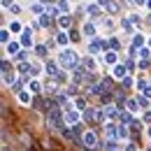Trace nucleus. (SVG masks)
I'll use <instances>...</instances> for the list:
<instances>
[{"instance_id": "1", "label": "nucleus", "mask_w": 151, "mask_h": 151, "mask_svg": "<svg viewBox=\"0 0 151 151\" xmlns=\"http://www.w3.org/2000/svg\"><path fill=\"white\" fill-rule=\"evenodd\" d=\"M58 60H60V65H65L68 70H75L77 65H79V58H77V54L72 49H63L60 56H58Z\"/></svg>"}, {"instance_id": "2", "label": "nucleus", "mask_w": 151, "mask_h": 151, "mask_svg": "<svg viewBox=\"0 0 151 151\" xmlns=\"http://www.w3.org/2000/svg\"><path fill=\"white\" fill-rule=\"evenodd\" d=\"M63 119H65V116L60 114V109L54 107V109H49V112H47V126H49V128H60Z\"/></svg>"}, {"instance_id": "3", "label": "nucleus", "mask_w": 151, "mask_h": 151, "mask_svg": "<svg viewBox=\"0 0 151 151\" xmlns=\"http://www.w3.org/2000/svg\"><path fill=\"white\" fill-rule=\"evenodd\" d=\"M81 147H98V137H95L93 130L81 132Z\"/></svg>"}, {"instance_id": "4", "label": "nucleus", "mask_w": 151, "mask_h": 151, "mask_svg": "<svg viewBox=\"0 0 151 151\" xmlns=\"http://www.w3.org/2000/svg\"><path fill=\"white\" fill-rule=\"evenodd\" d=\"M79 119H81V114H79V109H65V121L70 123V126H75V123H79Z\"/></svg>"}, {"instance_id": "5", "label": "nucleus", "mask_w": 151, "mask_h": 151, "mask_svg": "<svg viewBox=\"0 0 151 151\" xmlns=\"http://www.w3.org/2000/svg\"><path fill=\"white\" fill-rule=\"evenodd\" d=\"M21 47H23L21 42H7V44H5V49H7V54H9V56H17Z\"/></svg>"}, {"instance_id": "6", "label": "nucleus", "mask_w": 151, "mask_h": 151, "mask_svg": "<svg viewBox=\"0 0 151 151\" xmlns=\"http://www.w3.org/2000/svg\"><path fill=\"white\" fill-rule=\"evenodd\" d=\"M126 75H128V65H114V77L116 79H126Z\"/></svg>"}, {"instance_id": "7", "label": "nucleus", "mask_w": 151, "mask_h": 151, "mask_svg": "<svg viewBox=\"0 0 151 151\" xmlns=\"http://www.w3.org/2000/svg\"><path fill=\"white\" fill-rule=\"evenodd\" d=\"M105 135H107L109 139H114V137L119 135V126H116V123H107V126H105Z\"/></svg>"}, {"instance_id": "8", "label": "nucleus", "mask_w": 151, "mask_h": 151, "mask_svg": "<svg viewBox=\"0 0 151 151\" xmlns=\"http://www.w3.org/2000/svg\"><path fill=\"white\" fill-rule=\"evenodd\" d=\"M21 44H23V47H30V44H33V30H30V28L23 30V35H21Z\"/></svg>"}, {"instance_id": "9", "label": "nucleus", "mask_w": 151, "mask_h": 151, "mask_svg": "<svg viewBox=\"0 0 151 151\" xmlns=\"http://www.w3.org/2000/svg\"><path fill=\"white\" fill-rule=\"evenodd\" d=\"M2 84H5V86L14 84V72H9V70H2Z\"/></svg>"}, {"instance_id": "10", "label": "nucleus", "mask_w": 151, "mask_h": 151, "mask_svg": "<svg viewBox=\"0 0 151 151\" xmlns=\"http://www.w3.org/2000/svg\"><path fill=\"white\" fill-rule=\"evenodd\" d=\"M44 70H47V75H49V77H56V75H58V65L54 63V60H49Z\"/></svg>"}, {"instance_id": "11", "label": "nucleus", "mask_w": 151, "mask_h": 151, "mask_svg": "<svg viewBox=\"0 0 151 151\" xmlns=\"http://www.w3.org/2000/svg\"><path fill=\"white\" fill-rule=\"evenodd\" d=\"M28 91H30V93H40V91H42V86H40L37 79H30V84H28Z\"/></svg>"}, {"instance_id": "12", "label": "nucleus", "mask_w": 151, "mask_h": 151, "mask_svg": "<svg viewBox=\"0 0 151 151\" xmlns=\"http://www.w3.org/2000/svg\"><path fill=\"white\" fill-rule=\"evenodd\" d=\"M137 56L142 58V60H147V58L151 56V49H149V47H139V51H137Z\"/></svg>"}, {"instance_id": "13", "label": "nucleus", "mask_w": 151, "mask_h": 151, "mask_svg": "<svg viewBox=\"0 0 151 151\" xmlns=\"http://www.w3.org/2000/svg\"><path fill=\"white\" fill-rule=\"evenodd\" d=\"M19 102L21 105H28L30 102V93L28 91H19Z\"/></svg>"}, {"instance_id": "14", "label": "nucleus", "mask_w": 151, "mask_h": 151, "mask_svg": "<svg viewBox=\"0 0 151 151\" xmlns=\"http://www.w3.org/2000/svg\"><path fill=\"white\" fill-rule=\"evenodd\" d=\"M81 33H86V37H93V35H95V26H93V23H86Z\"/></svg>"}, {"instance_id": "15", "label": "nucleus", "mask_w": 151, "mask_h": 151, "mask_svg": "<svg viewBox=\"0 0 151 151\" xmlns=\"http://www.w3.org/2000/svg\"><path fill=\"white\" fill-rule=\"evenodd\" d=\"M58 9H60L63 14H70V2H68V0H60V2H58Z\"/></svg>"}, {"instance_id": "16", "label": "nucleus", "mask_w": 151, "mask_h": 151, "mask_svg": "<svg viewBox=\"0 0 151 151\" xmlns=\"http://www.w3.org/2000/svg\"><path fill=\"white\" fill-rule=\"evenodd\" d=\"M105 63H109V65H116V54H114V51H107V54H105Z\"/></svg>"}, {"instance_id": "17", "label": "nucleus", "mask_w": 151, "mask_h": 151, "mask_svg": "<svg viewBox=\"0 0 151 151\" xmlns=\"http://www.w3.org/2000/svg\"><path fill=\"white\" fill-rule=\"evenodd\" d=\"M84 68H86L88 72H93V70H95V60H93V58H84Z\"/></svg>"}, {"instance_id": "18", "label": "nucleus", "mask_w": 151, "mask_h": 151, "mask_svg": "<svg viewBox=\"0 0 151 151\" xmlns=\"http://www.w3.org/2000/svg\"><path fill=\"white\" fill-rule=\"evenodd\" d=\"M121 28H123V33H126V35H132V23H130L128 19L121 23Z\"/></svg>"}, {"instance_id": "19", "label": "nucleus", "mask_w": 151, "mask_h": 151, "mask_svg": "<svg viewBox=\"0 0 151 151\" xmlns=\"http://www.w3.org/2000/svg\"><path fill=\"white\" fill-rule=\"evenodd\" d=\"M75 107H77V109H79V112H84V109H86V107H88V105H86V100H84V98H77Z\"/></svg>"}, {"instance_id": "20", "label": "nucleus", "mask_w": 151, "mask_h": 151, "mask_svg": "<svg viewBox=\"0 0 151 151\" xmlns=\"http://www.w3.org/2000/svg\"><path fill=\"white\" fill-rule=\"evenodd\" d=\"M105 114H107L109 119H114V116H116V105H107V107H105Z\"/></svg>"}, {"instance_id": "21", "label": "nucleus", "mask_w": 151, "mask_h": 151, "mask_svg": "<svg viewBox=\"0 0 151 151\" xmlns=\"http://www.w3.org/2000/svg\"><path fill=\"white\" fill-rule=\"evenodd\" d=\"M70 23H72L70 17H60V19H58V26H60V28H70Z\"/></svg>"}, {"instance_id": "22", "label": "nucleus", "mask_w": 151, "mask_h": 151, "mask_svg": "<svg viewBox=\"0 0 151 151\" xmlns=\"http://www.w3.org/2000/svg\"><path fill=\"white\" fill-rule=\"evenodd\" d=\"M56 42L60 44V47H65V44H68V35H65V33H58V35H56Z\"/></svg>"}, {"instance_id": "23", "label": "nucleus", "mask_w": 151, "mask_h": 151, "mask_svg": "<svg viewBox=\"0 0 151 151\" xmlns=\"http://www.w3.org/2000/svg\"><path fill=\"white\" fill-rule=\"evenodd\" d=\"M51 19H54V17H49V14L44 12V14L40 17V23H42V26H49V23H51Z\"/></svg>"}, {"instance_id": "24", "label": "nucleus", "mask_w": 151, "mask_h": 151, "mask_svg": "<svg viewBox=\"0 0 151 151\" xmlns=\"http://www.w3.org/2000/svg\"><path fill=\"white\" fill-rule=\"evenodd\" d=\"M142 44H144V37H142V35H135V37H132V47H135V49L142 47Z\"/></svg>"}, {"instance_id": "25", "label": "nucleus", "mask_w": 151, "mask_h": 151, "mask_svg": "<svg viewBox=\"0 0 151 151\" xmlns=\"http://www.w3.org/2000/svg\"><path fill=\"white\" fill-rule=\"evenodd\" d=\"M35 54H37V56H47V44H40V47H35Z\"/></svg>"}, {"instance_id": "26", "label": "nucleus", "mask_w": 151, "mask_h": 151, "mask_svg": "<svg viewBox=\"0 0 151 151\" xmlns=\"http://www.w3.org/2000/svg\"><path fill=\"white\" fill-rule=\"evenodd\" d=\"M128 109H130V112H137V109H142V107H139L137 100H128Z\"/></svg>"}, {"instance_id": "27", "label": "nucleus", "mask_w": 151, "mask_h": 151, "mask_svg": "<svg viewBox=\"0 0 151 151\" xmlns=\"http://www.w3.org/2000/svg\"><path fill=\"white\" fill-rule=\"evenodd\" d=\"M121 123H126V126H128V123H132V116L128 112H121Z\"/></svg>"}, {"instance_id": "28", "label": "nucleus", "mask_w": 151, "mask_h": 151, "mask_svg": "<svg viewBox=\"0 0 151 151\" xmlns=\"http://www.w3.org/2000/svg\"><path fill=\"white\" fill-rule=\"evenodd\" d=\"M119 137H123V139L128 137V128H126V123H121V126H119Z\"/></svg>"}, {"instance_id": "29", "label": "nucleus", "mask_w": 151, "mask_h": 151, "mask_svg": "<svg viewBox=\"0 0 151 151\" xmlns=\"http://www.w3.org/2000/svg\"><path fill=\"white\" fill-rule=\"evenodd\" d=\"M107 12H109V14H116V12H119V5H116V2H107Z\"/></svg>"}, {"instance_id": "30", "label": "nucleus", "mask_w": 151, "mask_h": 151, "mask_svg": "<svg viewBox=\"0 0 151 151\" xmlns=\"http://www.w3.org/2000/svg\"><path fill=\"white\" fill-rule=\"evenodd\" d=\"M9 30H12V33H19V30H21V23H19V21H12Z\"/></svg>"}, {"instance_id": "31", "label": "nucleus", "mask_w": 151, "mask_h": 151, "mask_svg": "<svg viewBox=\"0 0 151 151\" xmlns=\"http://www.w3.org/2000/svg\"><path fill=\"white\" fill-rule=\"evenodd\" d=\"M0 40H2V42H5V44H7V42H9V30H7V28H5V30H2V33H0Z\"/></svg>"}, {"instance_id": "32", "label": "nucleus", "mask_w": 151, "mask_h": 151, "mask_svg": "<svg viewBox=\"0 0 151 151\" xmlns=\"http://www.w3.org/2000/svg\"><path fill=\"white\" fill-rule=\"evenodd\" d=\"M58 12H60V9H56V7H49V9H47V14H49V17H54V19L58 17Z\"/></svg>"}, {"instance_id": "33", "label": "nucleus", "mask_w": 151, "mask_h": 151, "mask_svg": "<svg viewBox=\"0 0 151 151\" xmlns=\"http://www.w3.org/2000/svg\"><path fill=\"white\" fill-rule=\"evenodd\" d=\"M65 93H68V95H75V93H77V86H75V84H70V86H68V91H65Z\"/></svg>"}, {"instance_id": "34", "label": "nucleus", "mask_w": 151, "mask_h": 151, "mask_svg": "<svg viewBox=\"0 0 151 151\" xmlns=\"http://www.w3.org/2000/svg\"><path fill=\"white\" fill-rule=\"evenodd\" d=\"M26 58H28V51H19L17 54V60H26Z\"/></svg>"}, {"instance_id": "35", "label": "nucleus", "mask_w": 151, "mask_h": 151, "mask_svg": "<svg viewBox=\"0 0 151 151\" xmlns=\"http://www.w3.org/2000/svg\"><path fill=\"white\" fill-rule=\"evenodd\" d=\"M86 12H88V14H95V12H98V5H88Z\"/></svg>"}, {"instance_id": "36", "label": "nucleus", "mask_w": 151, "mask_h": 151, "mask_svg": "<svg viewBox=\"0 0 151 151\" xmlns=\"http://www.w3.org/2000/svg\"><path fill=\"white\" fill-rule=\"evenodd\" d=\"M33 107H35V109H42V100H40V98L33 100Z\"/></svg>"}, {"instance_id": "37", "label": "nucleus", "mask_w": 151, "mask_h": 151, "mask_svg": "<svg viewBox=\"0 0 151 151\" xmlns=\"http://www.w3.org/2000/svg\"><path fill=\"white\" fill-rule=\"evenodd\" d=\"M137 88H139V91H144V88H147V81H144V79H139V81H137Z\"/></svg>"}, {"instance_id": "38", "label": "nucleus", "mask_w": 151, "mask_h": 151, "mask_svg": "<svg viewBox=\"0 0 151 151\" xmlns=\"http://www.w3.org/2000/svg\"><path fill=\"white\" fill-rule=\"evenodd\" d=\"M109 47H114V49H119V40L114 37V40H109Z\"/></svg>"}, {"instance_id": "39", "label": "nucleus", "mask_w": 151, "mask_h": 151, "mask_svg": "<svg viewBox=\"0 0 151 151\" xmlns=\"http://www.w3.org/2000/svg\"><path fill=\"white\" fill-rule=\"evenodd\" d=\"M12 91H21V81H14V84H12Z\"/></svg>"}, {"instance_id": "40", "label": "nucleus", "mask_w": 151, "mask_h": 151, "mask_svg": "<svg viewBox=\"0 0 151 151\" xmlns=\"http://www.w3.org/2000/svg\"><path fill=\"white\" fill-rule=\"evenodd\" d=\"M144 95H147V98H151V86H147V88H144Z\"/></svg>"}, {"instance_id": "41", "label": "nucleus", "mask_w": 151, "mask_h": 151, "mask_svg": "<svg viewBox=\"0 0 151 151\" xmlns=\"http://www.w3.org/2000/svg\"><path fill=\"white\" fill-rule=\"evenodd\" d=\"M2 7H12V0H2Z\"/></svg>"}, {"instance_id": "42", "label": "nucleus", "mask_w": 151, "mask_h": 151, "mask_svg": "<svg viewBox=\"0 0 151 151\" xmlns=\"http://www.w3.org/2000/svg\"><path fill=\"white\" fill-rule=\"evenodd\" d=\"M132 2H137V5H147L149 0H132Z\"/></svg>"}, {"instance_id": "43", "label": "nucleus", "mask_w": 151, "mask_h": 151, "mask_svg": "<svg viewBox=\"0 0 151 151\" xmlns=\"http://www.w3.org/2000/svg\"><path fill=\"white\" fill-rule=\"evenodd\" d=\"M144 119H147V121H151V112H144Z\"/></svg>"}, {"instance_id": "44", "label": "nucleus", "mask_w": 151, "mask_h": 151, "mask_svg": "<svg viewBox=\"0 0 151 151\" xmlns=\"http://www.w3.org/2000/svg\"><path fill=\"white\" fill-rule=\"evenodd\" d=\"M126 151H135V147H132V144H128V147H126Z\"/></svg>"}, {"instance_id": "45", "label": "nucleus", "mask_w": 151, "mask_h": 151, "mask_svg": "<svg viewBox=\"0 0 151 151\" xmlns=\"http://www.w3.org/2000/svg\"><path fill=\"white\" fill-rule=\"evenodd\" d=\"M98 2H100V5H107V2H109V0H98Z\"/></svg>"}, {"instance_id": "46", "label": "nucleus", "mask_w": 151, "mask_h": 151, "mask_svg": "<svg viewBox=\"0 0 151 151\" xmlns=\"http://www.w3.org/2000/svg\"><path fill=\"white\" fill-rule=\"evenodd\" d=\"M42 2H54V0H42Z\"/></svg>"}, {"instance_id": "47", "label": "nucleus", "mask_w": 151, "mask_h": 151, "mask_svg": "<svg viewBox=\"0 0 151 151\" xmlns=\"http://www.w3.org/2000/svg\"><path fill=\"white\" fill-rule=\"evenodd\" d=\"M147 5H149V7H151V0H149V2H147Z\"/></svg>"}, {"instance_id": "48", "label": "nucleus", "mask_w": 151, "mask_h": 151, "mask_svg": "<svg viewBox=\"0 0 151 151\" xmlns=\"http://www.w3.org/2000/svg\"><path fill=\"white\" fill-rule=\"evenodd\" d=\"M149 137H151V128H149Z\"/></svg>"}, {"instance_id": "49", "label": "nucleus", "mask_w": 151, "mask_h": 151, "mask_svg": "<svg viewBox=\"0 0 151 151\" xmlns=\"http://www.w3.org/2000/svg\"><path fill=\"white\" fill-rule=\"evenodd\" d=\"M149 47H151V40H149Z\"/></svg>"}, {"instance_id": "50", "label": "nucleus", "mask_w": 151, "mask_h": 151, "mask_svg": "<svg viewBox=\"0 0 151 151\" xmlns=\"http://www.w3.org/2000/svg\"><path fill=\"white\" fill-rule=\"evenodd\" d=\"M2 151H7V149H2Z\"/></svg>"}, {"instance_id": "51", "label": "nucleus", "mask_w": 151, "mask_h": 151, "mask_svg": "<svg viewBox=\"0 0 151 151\" xmlns=\"http://www.w3.org/2000/svg\"><path fill=\"white\" fill-rule=\"evenodd\" d=\"M109 151H114V149H109Z\"/></svg>"}]
</instances>
